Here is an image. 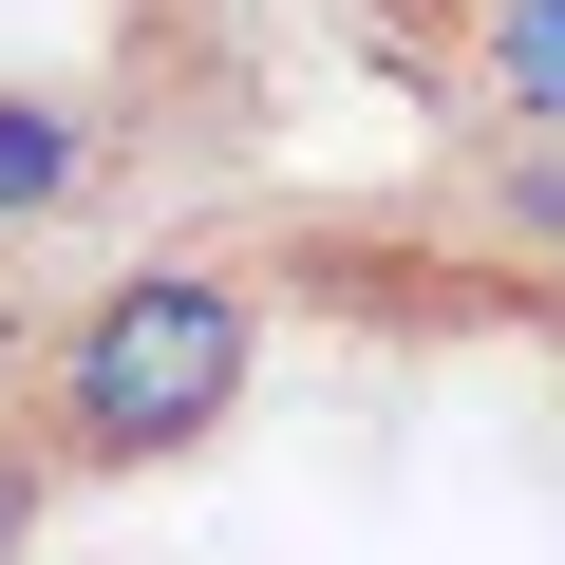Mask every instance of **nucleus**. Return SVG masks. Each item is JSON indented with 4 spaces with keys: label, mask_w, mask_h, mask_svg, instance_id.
Returning a JSON list of instances; mask_svg holds the SVG:
<instances>
[{
    "label": "nucleus",
    "mask_w": 565,
    "mask_h": 565,
    "mask_svg": "<svg viewBox=\"0 0 565 565\" xmlns=\"http://www.w3.org/2000/svg\"><path fill=\"white\" fill-rule=\"evenodd\" d=\"M490 95L527 132H565V0H490Z\"/></svg>",
    "instance_id": "obj_3"
},
{
    "label": "nucleus",
    "mask_w": 565,
    "mask_h": 565,
    "mask_svg": "<svg viewBox=\"0 0 565 565\" xmlns=\"http://www.w3.org/2000/svg\"><path fill=\"white\" fill-rule=\"evenodd\" d=\"M20 509H39V471H0V546H20Z\"/></svg>",
    "instance_id": "obj_4"
},
{
    "label": "nucleus",
    "mask_w": 565,
    "mask_h": 565,
    "mask_svg": "<svg viewBox=\"0 0 565 565\" xmlns=\"http://www.w3.org/2000/svg\"><path fill=\"white\" fill-rule=\"evenodd\" d=\"M76 170H95V132H76L57 95H0V226H39V207H76Z\"/></svg>",
    "instance_id": "obj_2"
},
{
    "label": "nucleus",
    "mask_w": 565,
    "mask_h": 565,
    "mask_svg": "<svg viewBox=\"0 0 565 565\" xmlns=\"http://www.w3.org/2000/svg\"><path fill=\"white\" fill-rule=\"evenodd\" d=\"M245 359H264V321H245L226 264H132L114 302L76 321V359H57V434L95 471H151V452H189L245 396Z\"/></svg>",
    "instance_id": "obj_1"
}]
</instances>
